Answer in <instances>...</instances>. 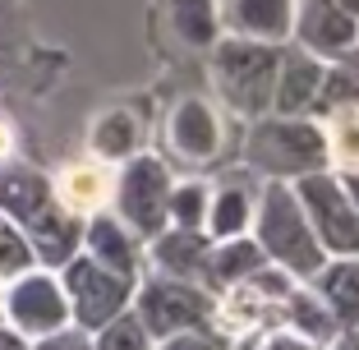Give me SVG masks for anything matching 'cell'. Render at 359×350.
Instances as JSON below:
<instances>
[{
	"label": "cell",
	"instance_id": "obj_4",
	"mask_svg": "<svg viewBox=\"0 0 359 350\" xmlns=\"http://www.w3.org/2000/svg\"><path fill=\"white\" fill-rule=\"evenodd\" d=\"M263 240L281 263H290L295 272L313 276L318 267V244H313V226L299 222L295 198L285 189H267V208H263Z\"/></svg>",
	"mask_w": 359,
	"mask_h": 350
},
{
	"label": "cell",
	"instance_id": "obj_9",
	"mask_svg": "<svg viewBox=\"0 0 359 350\" xmlns=\"http://www.w3.org/2000/svg\"><path fill=\"white\" fill-rule=\"evenodd\" d=\"M299 194H304V208H309V217H313V231L323 235L332 249H346V254L355 249L359 254V208L355 203H346V194L332 180H309Z\"/></svg>",
	"mask_w": 359,
	"mask_h": 350
},
{
	"label": "cell",
	"instance_id": "obj_14",
	"mask_svg": "<svg viewBox=\"0 0 359 350\" xmlns=\"http://www.w3.org/2000/svg\"><path fill=\"white\" fill-rule=\"evenodd\" d=\"M60 203L69 208V213H88V208H97V203L106 198V175H102V166H69L60 175Z\"/></svg>",
	"mask_w": 359,
	"mask_h": 350
},
{
	"label": "cell",
	"instance_id": "obj_24",
	"mask_svg": "<svg viewBox=\"0 0 359 350\" xmlns=\"http://www.w3.org/2000/svg\"><path fill=\"white\" fill-rule=\"evenodd\" d=\"M23 263H28V244H23L14 231H0V276L19 272Z\"/></svg>",
	"mask_w": 359,
	"mask_h": 350
},
{
	"label": "cell",
	"instance_id": "obj_7",
	"mask_svg": "<svg viewBox=\"0 0 359 350\" xmlns=\"http://www.w3.org/2000/svg\"><path fill=\"white\" fill-rule=\"evenodd\" d=\"M323 157V138L313 125H263L249 143V161L263 170H309Z\"/></svg>",
	"mask_w": 359,
	"mask_h": 350
},
{
	"label": "cell",
	"instance_id": "obj_17",
	"mask_svg": "<svg viewBox=\"0 0 359 350\" xmlns=\"http://www.w3.org/2000/svg\"><path fill=\"white\" fill-rule=\"evenodd\" d=\"M323 290H327L337 318L359 328V267H337V272H327L323 276Z\"/></svg>",
	"mask_w": 359,
	"mask_h": 350
},
{
	"label": "cell",
	"instance_id": "obj_13",
	"mask_svg": "<svg viewBox=\"0 0 359 350\" xmlns=\"http://www.w3.org/2000/svg\"><path fill=\"white\" fill-rule=\"evenodd\" d=\"M170 138H175V148L184 157H208L217 148V120L203 102H184L170 120Z\"/></svg>",
	"mask_w": 359,
	"mask_h": 350
},
{
	"label": "cell",
	"instance_id": "obj_19",
	"mask_svg": "<svg viewBox=\"0 0 359 350\" xmlns=\"http://www.w3.org/2000/svg\"><path fill=\"white\" fill-rule=\"evenodd\" d=\"M134 120L129 116H106L102 129H97V152H106V157H120V152L134 148Z\"/></svg>",
	"mask_w": 359,
	"mask_h": 350
},
{
	"label": "cell",
	"instance_id": "obj_5",
	"mask_svg": "<svg viewBox=\"0 0 359 350\" xmlns=\"http://www.w3.org/2000/svg\"><path fill=\"white\" fill-rule=\"evenodd\" d=\"M208 318V299L189 290L184 281H152L138 299V323L148 328V337H175V332H194Z\"/></svg>",
	"mask_w": 359,
	"mask_h": 350
},
{
	"label": "cell",
	"instance_id": "obj_26",
	"mask_svg": "<svg viewBox=\"0 0 359 350\" xmlns=\"http://www.w3.org/2000/svg\"><path fill=\"white\" fill-rule=\"evenodd\" d=\"M254 263H258L254 249H226L222 263H217V272H222L226 281H235V272H240V267H254Z\"/></svg>",
	"mask_w": 359,
	"mask_h": 350
},
{
	"label": "cell",
	"instance_id": "obj_16",
	"mask_svg": "<svg viewBox=\"0 0 359 350\" xmlns=\"http://www.w3.org/2000/svg\"><path fill=\"white\" fill-rule=\"evenodd\" d=\"M93 350H152V337H148V328L138 323V314H120V318H111L97 332Z\"/></svg>",
	"mask_w": 359,
	"mask_h": 350
},
{
	"label": "cell",
	"instance_id": "obj_6",
	"mask_svg": "<svg viewBox=\"0 0 359 350\" xmlns=\"http://www.w3.org/2000/svg\"><path fill=\"white\" fill-rule=\"evenodd\" d=\"M5 314H10V328L19 337L37 341L69 323V299L60 295L51 276H23V281H14L10 299H5Z\"/></svg>",
	"mask_w": 359,
	"mask_h": 350
},
{
	"label": "cell",
	"instance_id": "obj_12",
	"mask_svg": "<svg viewBox=\"0 0 359 350\" xmlns=\"http://www.w3.org/2000/svg\"><path fill=\"white\" fill-rule=\"evenodd\" d=\"M226 14L249 37H281L290 28V0H226Z\"/></svg>",
	"mask_w": 359,
	"mask_h": 350
},
{
	"label": "cell",
	"instance_id": "obj_22",
	"mask_svg": "<svg viewBox=\"0 0 359 350\" xmlns=\"http://www.w3.org/2000/svg\"><path fill=\"white\" fill-rule=\"evenodd\" d=\"M203 203H208V194H203L198 184H189V189H180L175 198L166 203V213L175 217L180 226H194V222H198V217H203Z\"/></svg>",
	"mask_w": 359,
	"mask_h": 350
},
{
	"label": "cell",
	"instance_id": "obj_20",
	"mask_svg": "<svg viewBox=\"0 0 359 350\" xmlns=\"http://www.w3.org/2000/svg\"><path fill=\"white\" fill-rule=\"evenodd\" d=\"M157 254H161V263H170L180 276H184L203 258V240H194V235H170V240L157 244Z\"/></svg>",
	"mask_w": 359,
	"mask_h": 350
},
{
	"label": "cell",
	"instance_id": "obj_28",
	"mask_svg": "<svg viewBox=\"0 0 359 350\" xmlns=\"http://www.w3.org/2000/svg\"><path fill=\"white\" fill-rule=\"evenodd\" d=\"M0 350H28L19 332H0Z\"/></svg>",
	"mask_w": 359,
	"mask_h": 350
},
{
	"label": "cell",
	"instance_id": "obj_10",
	"mask_svg": "<svg viewBox=\"0 0 359 350\" xmlns=\"http://www.w3.org/2000/svg\"><path fill=\"white\" fill-rule=\"evenodd\" d=\"M318 88H323V65L313 60V55H285L281 65H276V111H309L318 102Z\"/></svg>",
	"mask_w": 359,
	"mask_h": 350
},
{
	"label": "cell",
	"instance_id": "obj_27",
	"mask_svg": "<svg viewBox=\"0 0 359 350\" xmlns=\"http://www.w3.org/2000/svg\"><path fill=\"white\" fill-rule=\"evenodd\" d=\"M254 350H309V341L304 337H272V341H263V346H254Z\"/></svg>",
	"mask_w": 359,
	"mask_h": 350
},
{
	"label": "cell",
	"instance_id": "obj_15",
	"mask_svg": "<svg viewBox=\"0 0 359 350\" xmlns=\"http://www.w3.org/2000/svg\"><path fill=\"white\" fill-rule=\"evenodd\" d=\"M88 240H93V254H97L102 267H111V272H120V276L134 272V249H129L125 231H120L116 222H93Z\"/></svg>",
	"mask_w": 359,
	"mask_h": 350
},
{
	"label": "cell",
	"instance_id": "obj_18",
	"mask_svg": "<svg viewBox=\"0 0 359 350\" xmlns=\"http://www.w3.org/2000/svg\"><path fill=\"white\" fill-rule=\"evenodd\" d=\"M332 157L337 166L359 170V111H341L332 125Z\"/></svg>",
	"mask_w": 359,
	"mask_h": 350
},
{
	"label": "cell",
	"instance_id": "obj_30",
	"mask_svg": "<svg viewBox=\"0 0 359 350\" xmlns=\"http://www.w3.org/2000/svg\"><path fill=\"white\" fill-rule=\"evenodd\" d=\"M10 148V134H5V125H0V152Z\"/></svg>",
	"mask_w": 359,
	"mask_h": 350
},
{
	"label": "cell",
	"instance_id": "obj_3",
	"mask_svg": "<svg viewBox=\"0 0 359 350\" xmlns=\"http://www.w3.org/2000/svg\"><path fill=\"white\" fill-rule=\"evenodd\" d=\"M276 51L249 42H231L217 51V83H222L226 102L240 111H263L272 107L276 93Z\"/></svg>",
	"mask_w": 359,
	"mask_h": 350
},
{
	"label": "cell",
	"instance_id": "obj_25",
	"mask_svg": "<svg viewBox=\"0 0 359 350\" xmlns=\"http://www.w3.org/2000/svg\"><path fill=\"white\" fill-rule=\"evenodd\" d=\"M161 350H226V346L217 337H203V328H194V332H175V337H166Z\"/></svg>",
	"mask_w": 359,
	"mask_h": 350
},
{
	"label": "cell",
	"instance_id": "obj_2",
	"mask_svg": "<svg viewBox=\"0 0 359 350\" xmlns=\"http://www.w3.org/2000/svg\"><path fill=\"white\" fill-rule=\"evenodd\" d=\"M65 295H69V314L83 332H102L111 318L125 314L129 299V276L102 267L97 258H79L65 272Z\"/></svg>",
	"mask_w": 359,
	"mask_h": 350
},
{
	"label": "cell",
	"instance_id": "obj_23",
	"mask_svg": "<svg viewBox=\"0 0 359 350\" xmlns=\"http://www.w3.org/2000/svg\"><path fill=\"white\" fill-rule=\"evenodd\" d=\"M32 350H93V341H88L83 328H55L32 341Z\"/></svg>",
	"mask_w": 359,
	"mask_h": 350
},
{
	"label": "cell",
	"instance_id": "obj_1",
	"mask_svg": "<svg viewBox=\"0 0 359 350\" xmlns=\"http://www.w3.org/2000/svg\"><path fill=\"white\" fill-rule=\"evenodd\" d=\"M0 208L14 213L23 226H32L46 263L69 258V249H74V226L55 213L46 180H37L32 170H0Z\"/></svg>",
	"mask_w": 359,
	"mask_h": 350
},
{
	"label": "cell",
	"instance_id": "obj_21",
	"mask_svg": "<svg viewBox=\"0 0 359 350\" xmlns=\"http://www.w3.org/2000/svg\"><path fill=\"white\" fill-rule=\"evenodd\" d=\"M217 203H222V208H217V217H212V231H217V235H231V231H240V226H244V217H249V208H244V194L226 189Z\"/></svg>",
	"mask_w": 359,
	"mask_h": 350
},
{
	"label": "cell",
	"instance_id": "obj_29",
	"mask_svg": "<svg viewBox=\"0 0 359 350\" xmlns=\"http://www.w3.org/2000/svg\"><path fill=\"white\" fill-rule=\"evenodd\" d=\"M346 194H350V203L359 208V170H350V180H346Z\"/></svg>",
	"mask_w": 359,
	"mask_h": 350
},
{
	"label": "cell",
	"instance_id": "obj_8",
	"mask_svg": "<svg viewBox=\"0 0 359 350\" xmlns=\"http://www.w3.org/2000/svg\"><path fill=\"white\" fill-rule=\"evenodd\" d=\"M170 203V184H166V166L152 157L134 161L120 180V213L138 226V231H157Z\"/></svg>",
	"mask_w": 359,
	"mask_h": 350
},
{
	"label": "cell",
	"instance_id": "obj_11",
	"mask_svg": "<svg viewBox=\"0 0 359 350\" xmlns=\"http://www.w3.org/2000/svg\"><path fill=\"white\" fill-rule=\"evenodd\" d=\"M299 32H304V42L313 51H337V46L355 42V19H350V10L337 5V0H304Z\"/></svg>",
	"mask_w": 359,
	"mask_h": 350
}]
</instances>
